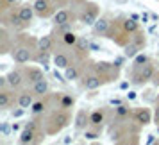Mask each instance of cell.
Masks as SVG:
<instances>
[{
  "instance_id": "cell-17",
  "label": "cell",
  "mask_w": 159,
  "mask_h": 145,
  "mask_svg": "<svg viewBox=\"0 0 159 145\" xmlns=\"http://www.w3.org/2000/svg\"><path fill=\"white\" fill-rule=\"evenodd\" d=\"M18 13H20L22 20L27 23V25H30L32 20H34V16H36V11H34V6H32V4H22V6L18 7Z\"/></svg>"
},
{
  "instance_id": "cell-14",
  "label": "cell",
  "mask_w": 159,
  "mask_h": 145,
  "mask_svg": "<svg viewBox=\"0 0 159 145\" xmlns=\"http://www.w3.org/2000/svg\"><path fill=\"white\" fill-rule=\"evenodd\" d=\"M89 41H86L84 38H79V41L73 45V56L79 59V61H84L89 54Z\"/></svg>"
},
{
  "instance_id": "cell-43",
  "label": "cell",
  "mask_w": 159,
  "mask_h": 145,
  "mask_svg": "<svg viewBox=\"0 0 159 145\" xmlns=\"http://www.w3.org/2000/svg\"><path fill=\"white\" fill-rule=\"evenodd\" d=\"M11 127H13V133H18V131L22 129V125H20L18 122H13L11 124Z\"/></svg>"
},
{
  "instance_id": "cell-13",
  "label": "cell",
  "mask_w": 159,
  "mask_h": 145,
  "mask_svg": "<svg viewBox=\"0 0 159 145\" xmlns=\"http://www.w3.org/2000/svg\"><path fill=\"white\" fill-rule=\"evenodd\" d=\"M7 84L13 90H20L25 84V75H23L22 70H11L7 73Z\"/></svg>"
},
{
  "instance_id": "cell-12",
  "label": "cell",
  "mask_w": 159,
  "mask_h": 145,
  "mask_svg": "<svg viewBox=\"0 0 159 145\" xmlns=\"http://www.w3.org/2000/svg\"><path fill=\"white\" fill-rule=\"evenodd\" d=\"M13 47H15V41H13V38L9 36L7 27L2 25V29H0V54H7V52H11Z\"/></svg>"
},
{
  "instance_id": "cell-21",
  "label": "cell",
  "mask_w": 159,
  "mask_h": 145,
  "mask_svg": "<svg viewBox=\"0 0 159 145\" xmlns=\"http://www.w3.org/2000/svg\"><path fill=\"white\" fill-rule=\"evenodd\" d=\"M106 120V111L104 109H95L89 113V125L91 127H102V124Z\"/></svg>"
},
{
  "instance_id": "cell-36",
  "label": "cell",
  "mask_w": 159,
  "mask_h": 145,
  "mask_svg": "<svg viewBox=\"0 0 159 145\" xmlns=\"http://www.w3.org/2000/svg\"><path fill=\"white\" fill-rule=\"evenodd\" d=\"M20 0H2V11H7V6H15V4H18Z\"/></svg>"
},
{
  "instance_id": "cell-19",
  "label": "cell",
  "mask_w": 159,
  "mask_h": 145,
  "mask_svg": "<svg viewBox=\"0 0 159 145\" xmlns=\"http://www.w3.org/2000/svg\"><path fill=\"white\" fill-rule=\"evenodd\" d=\"M34 97L36 95L32 93V90H27V91H22V93L16 97V104L20 106V108H23V109H30V106L34 104Z\"/></svg>"
},
{
  "instance_id": "cell-24",
  "label": "cell",
  "mask_w": 159,
  "mask_h": 145,
  "mask_svg": "<svg viewBox=\"0 0 159 145\" xmlns=\"http://www.w3.org/2000/svg\"><path fill=\"white\" fill-rule=\"evenodd\" d=\"M34 140H36V131L23 127L22 133H20V136H18V142L22 145H27V143H34Z\"/></svg>"
},
{
  "instance_id": "cell-31",
  "label": "cell",
  "mask_w": 159,
  "mask_h": 145,
  "mask_svg": "<svg viewBox=\"0 0 159 145\" xmlns=\"http://www.w3.org/2000/svg\"><path fill=\"white\" fill-rule=\"evenodd\" d=\"M115 115H116V118H118V120H122V118H125V116L130 115V108L127 106V104H120V106H116Z\"/></svg>"
},
{
  "instance_id": "cell-9",
  "label": "cell",
  "mask_w": 159,
  "mask_h": 145,
  "mask_svg": "<svg viewBox=\"0 0 159 145\" xmlns=\"http://www.w3.org/2000/svg\"><path fill=\"white\" fill-rule=\"evenodd\" d=\"M132 118L138 125H148L150 122H154V113L148 108H139L132 113Z\"/></svg>"
},
{
  "instance_id": "cell-16",
  "label": "cell",
  "mask_w": 159,
  "mask_h": 145,
  "mask_svg": "<svg viewBox=\"0 0 159 145\" xmlns=\"http://www.w3.org/2000/svg\"><path fill=\"white\" fill-rule=\"evenodd\" d=\"M52 63H54L56 68H61V70H65V68H68V66L72 65V63H70V56L63 50H57L52 56Z\"/></svg>"
},
{
  "instance_id": "cell-46",
  "label": "cell",
  "mask_w": 159,
  "mask_h": 145,
  "mask_svg": "<svg viewBox=\"0 0 159 145\" xmlns=\"http://www.w3.org/2000/svg\"><path fill=\"white\" fill-rule=\"evenodd\" d=\"M73 142V138L72 136H66V138H63V143H72Z\"/></svg>"
},
{
  "instance_id": "cell-4",
  "label": "cell",
  "mask_w": 159,
  "mask_h": 145,
  "mask_svg": "<svg viewBox=\"0 0 159 145\" xmlns=\"http://www.w3.org/2000/svg\"><path fill=\"white\" fill-rule=\"evenodd\" d=\"M98 13H100V9H98V4H95V2H86L84 4V7L82 11L79 13V22L82 25H88V27H93V23L98 20Z\"/></svg>"
},
{
  "instance_id": "cell-15",
  "label": "cell",
  "mask_w": 159,
  "mask_h": 145,
  "mask_svg": "<svg viewBox=\"0 0 159 145\" xmlns=\"http://www.w3.org/2000/svg\"><path fill=\"white\" fill-rule=\"evenodd\" d=\"M88 125H89V113H88V109H79L75 113V118H73V127L77 131H84V129H88Z\"/></svg>"
},
{
  "instance_id": "cell-7",
  "label": "cell",
  "mask_w": 159,
  "mask_h": 145,
  "mask_svg": "<svg viewBox=\"0 0 159 145\" xmlns=\"http://www.w3.org/2000/svg\"><path fill=\"white\" fill-rule=\"evenodd\" d=\"M154 75H156V68H154V65L148 61V63L143 65L141 68L134 70V79H132V82H134V84H147V82H150V81L154 79Z\"/></svg>"
},
{
  "instance_id": "cell-44",
  "label": "cell",
  "mask_w": 159,
  "mask_h": 145,
  "mask_svg": "<svg viewBox=\"0 0 159 145\" xmlns=\"http://www.w3.org/2000/svg\"><path fill=\"white\" fill-rule=\"evenodd\" d=\"M109 104H111V106H115V108H116V106H120V104H123V102L120 101V99H111V101H109Z\"/></svg>"
},
{
  "instance_id": "cell-40",
  "label": "cell",
  "mask_w": 159,
  "mask_h": 145,
  "mask_svg": "<svg viewBox=\"0 0 159 145\" xmlns=\"http://www.w3.org/2000/svg\"><path fill=\"white\" fill-rule=\"evenodd\" d=\"M54 4H56L57 7H65L66 4H68V0H54Z\"/></svg>"
},
{
  "instance_id": "cell-11",
  "label": "cell",
  "mask_w": 159,
  "mask_h": 145,
  "mask_svg": "<svg viewBox=\"0 0 159 145\" xmlns=\"http://www.w3.org/2000/svg\"><path fill=\"white\" fill-rule=\"evenodd\" d=\"M23 75H25V82L27 84H34L39 79H43V70L39 66H25L23 68Z\"/></svg>"
},
{
  "instance_id": "cell-51",
  "label": "cell",
  "mask_w": 159,
  "mask_h": 145,
  "mask_svg": "<svg viewBox=\"0 0 159 145\" xmlns=\"http://www.w3.org/2000/svg\"><path fill=\"white\" fill-rule=\"evenodd\" d=\"M157 102H159V93H157Z\"/></svg>"
},
{
  "instance_id": "cell-10",
  "label": "cell",
  "mask_w": 159,
  "mask_h": 145,
  "mask_svg": "<svg viewBox=\"0 0 159 145\" xmlns=\"http://www.w3.org/2000/svg\"><path fill=\"white\" fill-rule=\"evenodd\" d=\"M16 102L15 90L13 88H2L0 90V109H9L13 108Z\"/></svg>"
},
{
  "instance_id": "cell-48",
  "label": "cell",
  "mask_w": 159,
  "mask_h": 145,
  "mask_svg": "<svg viewBox=\"0 0 159 145\" xmlns=\"http://www.w3.org/2000/svg\"><path fill=\"white\" fill-rule=\"evenodd\" d=\"M120 88H122V90H127V88H129V82H122V84H120Z\"/></svg>"
},
{
  "instance_id": "cell-22",
  "label": "cell",
  "mask_w": 159,
  "mask_h": 145,
  "mask_svg": "<svg viewBox=\"0 0 159 145\" xmlns=\"http://www.w3.org/2000/svg\"><path fill=\"white\" fill-rule=\"evenodd\" d=\"M52 49H54V34H47L38 40V50L52 52Z\"/></svg>"
},
{
  "instance_id": "cell-20",
  "label": "cell",
  "mask_w": 159,
  "mask_h": 145,
  "mask_svg": "<svg viewBox=\"0 0 159 145\" xmlns=\"http://www.w3.org/2000/svg\"><path fill=\"white\" fill-rule=\"evenodd\" d=\"M109 27H111V22H109L107 18H104V16H100L97 22L93 23V32H95V36H106L107 34V30Z\"/></svg>"
},
{
  "instance_id": "cell-33",
  "label": "cell",
  "mask_w": 159,
  "mask_h": 145,
  "mask_svg": "<svg viewBox=\"0 0 159 145\" xmlns=\"http://www.w3.org/2000/svg\"><path fill=\"white\" fill-rule=\"evenodd\" d=\"M45 109H47V102L45 101H34V104L30 106V113L32 115H41Z\"/></svg>"
},
{
  "instance_id": "cell-35",
  "label": "cell",
  "mask_w": 159,
  "mask_h": 145,
  "mask_svg": "<svg viewBox=\"0 0 159 145\" xmlns=\"http://www.w3.org/2000/svg\"><path fill=\"white\" fill-rule=\"evenodd\" d=\"M38 125H39V122H38L36 118H32L30 122L25 124V127H27V129H32V131H38Z\"/></svg>"
},
{
  "instance_id": "cell-49",
  "label": "cell",
  "mask_w": 159,
  "mask_h": 145,
  "mask_svg": "<svg viewBox=\"0 0 159 145\" xmlns=\"http://www.w3.org/2000/svg\"><path fill=\"white\" fill-rule=\"evenodd\" d=\"M73 4H86L88 0H72Z\"/></svg>"
},
{
  "instance_id": "cell-5",
  "label": "cell",
  "mask_w": 159,
  "mask_h": 145,
  "mask_svg": "<svg viewBox=\"0 0 159 145\" xmlns=\"http://www.w3.org/2000/svg\"><path fill=\"white\" fill-rule=\"evenodd\" d=\"M2 23H4V27H7V29H15V30H25L29 25L22 20V16L18 13V9H11V11H4L2 13Z\"/></svg>"
},
{
  "instance_id": "cell-37",
  "label": "cell",
  "mask_w": 159,
  "mask_h": 145,
  "mask_svg": "<svg viewBox=\"0 0 159 145\" xmlns=\"http://www.w3.org/2000/svg\"><path fill=\"white\" fill-rule=\"evenodd\" d=\"M0 129H2V134H4V136H9V133L13 131V127H11L9 124H2V127H0Z\"/></svg>"
},
{
  "instance_id": "cell-28",
  "label": "cell",
  "mask_w": 159,
  "mask_h": 145,
  "mask_svg": "<svg viewBox=\"0 0 159 145\" xmlns=\"http://www.w3.org/2000/svg\"><path fill=\"white\" fill-rule=\"evenodd\" d=\"M65 77H66V81H77V79L80 77V70H79V66L70 65L68 68H65Z\"/></svg>"
},
{
  "instance_id": "cell-3",
  "label": "cell",
  "mask_w": 159,
  "mask_h": 145,
  "mask_svg": "<svg viewBox=\"0 0 159 145\" xmlns=\"http://www.w3.org/2000/svg\"><path fill=\"white\" fill-rule=\"evenodd\" d=\"M95 72L104 79V82H111V81L118 79L120 66L116 65V63H109V61H97L95 63Z\"/></svg>"
},
{
  "instance_id": "cell-8",
  "label": "cell",
  "mask_w": 159,
  "mask_h": 145,
  "mask_svg": "<svg viewBox=\"0 0 159 145\" xmlns=\"http://www.w3.org/2000/svg\"><path fill=\"white\" fill-rule=\"evenodd\" d=\"M106 82L102 79L98 73H86L84 77H82V88L84 90H89V91H95V90H98L100 86H104Z\"/></svg>"
},
{
  "instance_id": "cell-29",
  "label": "cell",
  "mask_w": 159,
  "mask_h": 145,
  "mask_svg": "<svg viewBox=\"0 0 159 145\" xmlns=\"http://www.w3.org/2000/svg\"><path fill=\"white\" fill-rule=\"evenodd\" d=\"M130 41H132L134 45H138V47H139L141 50H143V49H145V45H147V40H145V34L141 32V29L136 30L134 34H130Z\"/></svg>"
},
{
  "instance_id": "cell-23",
  "label": "cell",
  "mask_w": 159,
  "mask_h": 145,
  "mask_svg": "<svg viewBox=\"0 0 159 145\" xmlns=\"http://www.w3.org/2000/svg\"><path fill=\"white\" fill-rule=\"evenodd\" d=\"M32 93L36 95V97H45V95L48 93V81L45 79H39L38 82L32 84Z\"/></svg>"
},
{
  "instance_id": "cell-25",
  "label": "cell",
  "mask_w": 159,
  "mask_h": 145,
  "mask_svg": "<svg viewBox=\"0 0 159 145\" xmlns=\"http://www.w3.org/2000/svg\"><path fill=\"white\" fill-rule=\"evenodd\" d=\"M79 41V36L73 32V30H68V32H65V34H61V43L65 45V47H68V49H73V45Z\"/></svg>"
},
{
  "instance_id": "cell-34",
  "label": "cell",
  "mask_w": 159,
  "mask_h": 145,
  "mask_svg": "<svg viewBox=\"0 0 159 145\" xmlns=\"http://www.w3.org/2000/svg\"><path fill=\"white\" fill-rule=\"evenodd\" d=\"M84 138H86V140H98V138H100V127L84 129Z\"/></svg>"
},
{
  "instance_id": "cell-41",
  "label": "cell",
  "mask_w": 159,
  "mask_h": 145,
  "mask_svg": "<svg viewBox=\"0 0 159 145\" xmlns=\"http://www.w3.org/2000/svg\"><path fill=\"white\" fill-rule=\"evenodd\" d=\"M54 77H56L57 81H61V82H65V81H66V77H63V75L57 72V70H54Z\"/></svg>"
},
{
  "instance_id": "cell-1",
  "label": "cell",
  "mask_w": 159,
  "mask_h": 145,
  "mask_svg": "<svg viewBox=\"0 0 159 145\" xmlns=\"http://www.w3.org/2000/svg\"><path fill=\"white\" fill-rule=\"evenodd\" d=\"M70 122H72V115L68 113V109H54L45 120V131H47V134H57L65 127H68Z\"/></svg>"
},
{
  "instance_id": "cell-2",
  "label": "cell",
  "mask_w": 159,
  "mask_h": 145,
  "mask_svg": "<svg viewBox=\"0 0 159 145\" xmlns=\"http://www.w3.org/2000/svg\"><path fill=\"white\" fill-rule=\"evenodd\" d=\"M32 41H34V40H32ZM36 52H38V45L30 47V43L27 45L22 38H20L18 43H16L15 47H13V50H11V58H13V61H15L16 65H25V63H29V61H34Z\"/></svg>"
},
{
  "instance_id": "cell-26",
  "label": "cell",
  "mask_w": 159,
  "mask_h": 145,
  "mask_svg": "<svg viewBox=\"0 0 159 145\" xmlns=\"http://www.w3.org/2000/svg\"><path fill=\"white\" fill-rule=\"evenodd\" d=\"M122 25H123V29L127 30L129 34H134L136 30H139V22H138L136 18H132V16H129V18L122 20Z\"/></svg>"
},
{
  "instance_id": "cell-47",
  "label": "cell",
  "mask_w": 159,
  "mask_h": 145,
  "mask_svg": "<svg viewBox=\"0 0 159 145\" xmlns=\"http://www.w3.org/2000/svg\"><path fill=\"white\" fill-rule=\"evenodd\" d=\"M141 22H143V23L148 22V15H147V13H145V15H141Z\"/></svg>"
},
{
  "instance_id": "cell-32",
  "label": "cell",
  "mask_w": 159,
  "mask_h": 145,
  "mask_svg": "<svg viewBox=\"0 0 159 145\" xmlns=\"http://www.w3.org/2000/svg\"><path fill=\"white\" fill-rule=\"evenodd\" d=\"M148 61H150V59H148V56H145V54H141V52H139L136 58L132 59V66H134V70H138V68H141L143 65H147Z\"/></svg>"
},
{
  "instance_id": "cell-39",
  "label": "cell",
  "mask_w": 159,
  "mask_h": 145,
  "mask_svg": "<svg viewBox=\"0 0 159 145\" xmlns=\"http://www.w3.org/2000/svg\"><path fill=\"white\" fill-rule=\"evenodd\" d=\"M23 113H25V109L20 108V106H18V109H13V116H15V118H20Z\"/></svg>"
},
{
  "instance_id": "cell-27",
  "label": "cell",
  "mask_w": 159,
  "mask_h": 145,
  "mask_svg": "<svg viewBox=\"0 0 159 145\" xmlns=\"http://www.w3.org/2000/svg\"><path fill=\"white\" fill-rule=\"evenodd\" d=\"M141 52V49L138 47V45H134L132 41H129V43L123 47V58H127V59H134Z\"/></svg>"
},
{
  "instance_id": "cell-42",
  "label": "cell",
  "mask_w": 159,
  "mask_h": 145,
  "mask_svg": "<svg viewBox=\"0 0 159 145\" xmlns=\"http://www.w3.org/2000/svg\"><path fill=\"white\" fill-rule=\"evenodd\" d=\"M136 97H138V95H136V91H129V93L125 95V99H127V101H134Z\"/></svg>"
},
{
  "instance_id": "cell-38",
  "label": "cell",
  "mask_w": 159,
  "mask_h": 145,
  "mask_svg": "<svg viewBox=\"0 0 159 145\" xmlns=\"http://www.w3.org/2000/svg\"><path fill=\"white\" fill-rule=\"evenodd\" d=\"M154 124L159 125V102L156 104V109H154Z\"/></svg>"
},
{
  "instance_id": "cell-30",
  "label": "cell",
  "mask_w": 159,
  "mask_h": 145,
  "mask_svg": "<svg viewBox=\"0 0 159 145\" xmlns=\"http://www.w3.org/2000/svg\"><path fill=\"white\" fill-rule=\"evenodd\" d=\"M73 104H75V99H73L72 95H68V93H61V97H59V108H63V109H70V108H73Z\"/></svg>"
},
{
  "instance_id": "cell-50",
  "label": "cell",
  "mask_w": 159,
  "mask_h": 145,
  "mask_svg": "<svg viewBox=\"0 0 159 145\" xmlns=\"http://www.w3.org/2000/svg\"><path fill=\"white\" fill-rule=\"evenodd\" d=\"M157 134H159V125H157Z\"/></svg>"
},
{
  "instance_id": "cell-45",
  "label": "cell",
  "mask_w": 159,
  "mask_h": 145,
  "mask_svg": "<svg viewBox=\"0 0 159 145\" xmlns=\"http://www.w3.org/2000/svg\"><path fill=\"white\" fill-rule=\"evenodd\" d=\"M89 49H91V52H98V50H102L100 45H97V43H89Z\"/></svg>"
},
{
  "instance_id": "cell-6",
  "label": "cell",
  "mask_w": 159,
  "mask_h": 145,
  "mask_svg": "<svg viewBox=\"0 0 159 145\" xmlns=\"http://www.w3.org/2000/svg\"><path fill=\"white\" fill-rule=\"evenodd\" d=\"M32 6H34L38 18H52L57 11V6L54 4V0H34Z\"/></svg>"
},
{
  "instance_id": "cell-18",
  "label": "cell",
  "mask_w": 159,
  "mask_h": 145,
  "mask_svg": "<svg viewBox=\"0 0 159 145\" xmlns=\"http://www.w3.org/2000/svg\"><path fill=\"white\" fill-rule=\"evenodd\" d=\"M72 13L68 11V9L61 7L56 11V15L52 16V20H54V25H65V23H72Z\"/></svg>"
}]
</instances>
